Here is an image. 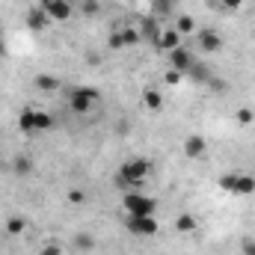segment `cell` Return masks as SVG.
<instances>
[{"mask_svg":"<svg viewBox=\"0 0 255 255\" xmlns=\"http://www.w3.org/2000/svg\"><path fill=\"white\" fill-rule=\"evenodd\" d=\"M51 128H54V116L45 113V110L24 107L21 116H18V130L21 133H42V130H51Z\"/></svg>","mask_w":255,"mask_h":255,"instance_id":"6da1fadb","label":"cell"},{"mask_svg":"<svg viewBox=\"0 0 255 255\" xmlns=\"http://www.w3.org/2000/svg\"><path fill=\"white\" fill-rule=\"evenodd\" d=\"M151 175V163L145 160V157H130V160H125L122 166H119V184L122 187H128V184H142L145 178Z\"/></svg>","mask_w":255,"mask_h":255,"instance_id":"7a4b0ae2","label":"cell"},{"mask_svg":"<svg viewBox=\"0 0 255 255\" xmlns=\"http://www.w3.org/2000/svg\"><path fill=\"white\" fill-rule=\"evenodd\" d=\"M101 101V92L98 89H89V86H77L68 92V107L71 113H89L95 110V104Z\"/></svg>","mask_w":255,"mask_h":255,"instance_id":"3957f363","label":"cell"},{"mask_svg":"<svg viewBox=\"0 0 255 255\" xmlns=\"http://www.w3.org/2000/svg\"><path fill=\"white\" fill-rule=\"evenodd\" d=\"M122 208H125L128 217H148V214L157 211V202L151 196H145V193H125Z\"/></svg>","mask_w":255,"mask_h":255,"instance_id":"277c9868","label":"cell"},{"mask_svg":"<svg viewBox=\"0 0 255 255\" xmlns=\"http://www.w3.org/2000/svg\"><path fill=\"white\" fill-rule=\"evenodd\" d=\"M125 229L130 235H136V238H151V235H157V220H154V214H148V217H128Z\"/></svg>","mask_w":255,"mask_h":255,"instance_id":"5b68a950","label":"cell"},{"mask_svg":"<svg viewBox=\"0 0 255 255\" xmlns=\"http://www.w3.org/2000/svg\"><path fill=\"white\" fill-rule=\"evenodd\" d=\"M39 6L48 12L51 21H68L71 18V3L68 0H42Z\"/></svg>","mask_w":255,"mask_h":255,"instance_id":"8992f818","label":"cell"},{"mask_svg":"<svg viewBox=\"0 0 255 255\" xmlns=\"http://www.w3.org/2000/svg\"><path fill=\"white\" fill-rule=\"evenodd\" d=\"M196 42H199V51H205V54H214V51L223 48V36L217 30H199Z\"/></svg>","mask_w":255,"mask_h":255,"instance_id":"52a82bcc","label":"cell"},{"mask_svg":"<svg viewBox=\"0 0 255 255\" xmlns=\"http://www.w3.org/2000/svg\"><path fill=\"white\" fill-rule=\"evenodd\" d=\"M181 151H184L190 160H199V157H205V151H208V142H205V136H199V133H190V136L184 139Z\"/></svg>","mask_w":255,"mask_h":255,"instance_id":"ba28073f","label":"cell"},{"mask_svg":"<svg viewBox=\"0 0 255 255\" xmlns=\"http://www.w3.org/2000/svg\"><path fill=\"white\" fill-rule=\"evenodd\" d=\"M48 24H51V18H48V12H45L42 6H33V9L27 12V27H30L33 33H45Z\"/></svg>","mask_w":255,"mask_h":255,"instance_id":"9c48e42d","label":"cell"},{"mask_svg":"<svg viewBox=\"0 0 255 255\" xmlns=\"http://www.w3.org/2000/svg\"><path fill=\"white\" fill-rule=\"evenodd\" d=\"M136 30H139V39H148V42H154V45H157V39H160V33H163L160 24H157V18H151V15H145Z\"/></svg>","mask_w":255,"mask_h":255,"instance_id":"30bf717a","label":"cell"},{"mask_svg":"<svg viewBox=\"0 0 255 255\" xmlns=\"http://www.w3.org/2000/svg\"><path fill=\"white\" fill-rule=\"evenodd\" d=\"M193 65V54L181 45V48H175V51H169V68H178V71H184L187 74V68Z\"/></svg>","mask_w":255,"mask_h":255,"instance_id":"8fae6325","label":"cell"},{"mask_svg":"<svg viewBox=\"0 0 255 255\" xmlns=\"http://www.w3.org/2000/svg\"><path fill=\"white\" fill-rule=\"evenodd\" d=\"M181 39H184V36H181V33L175 30V27H166V30L160 33V39H157V48L169 54V51H175V48H181Z\"/></svg>","mask_w":255,"mask_h":255,"instance_id":"7c38bea8","label":"cell"},{"mask_svg":"<svg viewBox=\"0 0 255 255\" xmlns=\"http://www.w3.org/2000/svg\"><path fill=\"white\" fill-rule=\"evenodd\" d=\"M235 196H250L255 193V175H247V172H238V178H235Z\"/></svg>","mask_w":255,"mask_h":255,"instance_id":"4fadbf2b","label":"cell"},{"mask_svg":"<svg viewBox=\"0 0 255 255\" xmlns=\"http://www.w3.org/2000/svg\"><path fill=\"white\" fill-rule=\"evenodd\" d=\"M199 229V220L193 217V214H178L175 217V232H181V235H190Z\"/></svg>","mask_w":255,"mask_h":255,"instance_id":"5bb4252c","label":"cell"},{"mask_svg":"<svg viewBox=\"0 0 255 255\" xmlns=\"http://www.w3.org/2000/svg\"><path fill=\"white\" fill-rule=\"evenodd\" d=\"M142 104H145L148 110H160V107H163V95H160L157 89L145 86V89H142Z\"/></svg>","mask_w":255,"mask_h":255,"instance_id":"9a60e30c","label":"cell"},{"mask_svg":"<svg viewBox=\"0 0 255 255\" xmlns=\"http://www.w3.org/2000/svg\"><path fill=\"white\" fill-rule=\"evenodd\" d=\"M36 89H42V92H57L60 89V80L54 77V74H36Z\"/></svg>","mask_w":255,"mask_h":255,"instance_id":"2e32d148","label":"cell"},{"mask_svg":"<svg viewBox=\"0 0 255 255\" xmlns=\"http://www.w3.org/2000/svg\"><path fill=\"white\" fill-rule=\"evenodd\" d=\"M12 172H15L18 178H27V175L33 172V160H30V157H24V154H18V157H15V163H12Z\"/></svg>","mask_w":255,"mask_h":255,"instance_id":"e0dca14e","label":"cell"},{"mask_svg":"<svg viewBox=\"0 0 255 255\" xmlns=\"http://www.w3.org/2000/svg\"><path fill=\"white\" fill-rule=\"evenodd\" d=\"M74 247H77L80 253H92V250H95V238L86 235V232H77V235H74Z\"/></svg>","mask_w":255,"mask_h":255,"instance_id":"ac0fdd59","label":"cell"},{"mask_svg":"<svg viewBox=\"0 0 255 255\" xmlns=\"http://www.w3.org/2000/svg\"><path fill=\"white\" fill-rule=\"evenodd\" d=\"M175 30H178L181 36H190V33H196V21H193L190 15H178V18H175Z\"/></svg>","mask_w":255,"mask_h":255,"instance_id":"d6986e66","label":"cell"},{"mask_svg":"<svg viewBox=\"0 0 255 255\" xmlns=\"http://www.w3.org/2000/svg\"><path fill=\"white\" fill-rule=\"evenodd\" d=\"M24 229H27V220H24V217H9V220H6V232H9V235H21Z\"/></svg>","mask_w":255,"mask_h":255,"instance_id":"ffe728a7","label":"cell"},{"mask_svg":"<svg viewBox=\"0 0 255 255\" xmlns=\"http://www.w3.org/2000/svg\"><path fill=\"white\" fill-rule=\"evenodd\" d=\"M119 36H122L125 48H128V45H136V42H139V30H136V27H122V30H119Z\"/></svg>","mask_w":255,"mask_h":255,"instance_id":"44dd1931","label":"cell"},{"mask_svg":"<svg viewBox=\"0 0 255 255\" xmlns=\"http://www.w3.org/2000/svg\"><path fill=\"white\" fill-rule=\"evenodd\" d=\"M187 71H190L193 77H199L202 83H208V80H211V71H208V68H205L202 63H196V60H193V65L187 68Z\"/></svg>","mask_w":255,"mask_h":255,"instance_id":"7402d4cb","label":"cell"},{"mask_svg":"<svg viewBox=\"0 0 255 255\" xmlns=\"http://www.w3.org/2000/svg\"><path fill=\"white\" fill-rule=\"evenodd\" d=\"M235 178H238V172H226V175H220V190H226V193H232L235 190Z\"/></svg>","mask_w":255,"mask_h":255,"instance_id":"603a6c76","label":"cell"},{"mask_svg":"<svg viewBox=\"0 0 255 255\" xmlns=\"http://www.w3.org/2000/svg\"><path fill=\"white\" fill-rule=\"evenodd\" d=\"M235 119H238V125H253V122H255V113L250 110V107H241V110L235 113Z\"/></svg>","mask_w":255,"mask_h":255,"instance_id":"cb8c5ba5","label":"cell"},{"mask_svg":"<svg viewBox=\"0 0 255 255\" xmlns=\"http://www.w3.org/2000/svg\"><path fill=\"white\" fill-rule=\"evenodd\" d=\"M98 9H101V3H98V0H80V12H83V15H89V18H92V15H98Z\"/></svg>","mask_w":255,"mask_h":255,"instance_id":"d4e9b609","label":"cell"},{"mask_svg":"<svg viewBox=\"0 0 255 255\" xmlns=\"http://www.w3.org/2000/svg\"><path fill=\"white\" fill-rule=\"evenodd\" d=\"M163 80H166L169 86H178V83L184 80V71H178V68H169V71L163 74Z\"/></svg>","mask_w":255,"mask_h":255,"instance_id":"484cf974","label":"cell"},{"mask_svg":"<svg viewBox=\"0 0 255 255\" xmlns=\"http://www.w3.org/2000/svg\"><path fill=\"white\" fill-rule=\"evenodd\" d=\"M68 205H86V190H68Z\"/></svg>","mask_w":255,"mask_h":255,"instance_id":"4316f807","label":"cell"},{"mask_svg":"<svg viewBox=\"0 0 255 255\" xmlns=\"http://www.w3.org/2000/svg\"><path fill=\"white\" fill-rule=\"evenodd\" d=\"M39 255H63V247H60V244H54V241H48V244L39 250Z\"/></svg>","mask_w":255,"mask_h":255,"instance_id":"83f0119b","label":"cell"},{"mask_svg":"<svg viewBox=\"0 0 255 255\" xmlns=\"http://www.w3.org/2000/svg\"><path fill=\"white\" fill-rule=\"evenodd\" d=\"M220 6H223L226 12H235V9H241V6H244V0H220Z\"/></svg>","mask_w":255,"mask_h":255,"instance_id":"f1b7e54d","label":"cell"},{"mask_svg":"<svg viewBox=\"0 0 255 255\" xmlns=\"http://www.w3.org/2000/svg\"><path fill=\"white\" fill-rule=\"evenodd\" d=\"M110 48H113V51H119V48H125V42H122V36H119V30H116L113 36H110Z\"/></svg>","mask_w":255,"mask_h":255,"instance_id":"f546056e","label":"cell"},{"mask_svg":"<svg viewBox=\"0 0 255 255\" xmlns=\"http://www.w3.org/2000/svg\"><path fill=\"white\" fill-rule=\"evenodd\" d=\"M172 3H175V0H154V9H157V12H169Z\"/></svg>","mask_w":255,"mask_h":255,"instance_id":"4dcf8cb0","label":"cell"},{"mask_svg":"<svg viewBox=\"0 0 255 255\" xmlns=\"http://www.w3.org/2000/svg\"><path fill=\"white\" fill-rule=\"evenodd\" d=\"M241 253H244V255H255V241H244Z\"/></svg>","mask_w":255,"mask_h":255,"instance_id":"1f68e13d","label":"cell"},{"mask_svg":"<svg viewBox=\"0 0 255 255\" xmlns=\"http://www.w3.org/2000/svg\"><path fill=\"white\" fill-rule=\"evenodd\" d=\"M6 57V45H3V39H0V60Z\"/></svg>","mask_w":255,"mask_h":255,"instance_id":"d6a6232c","label":"cell"},{"mask_svg":"<svg viewBox=\"0 0 255 255\" xmlns=\"http://www.w3.org/2000/svg\"><path fill=\"white\" fill-rule=\"evenodd\" d=\"M0 39H3V21H0Z\"/></svg>","mask_w":255,"mask_h":255,"instance_id":"836d02e7","label":"cell"}]
</instances>
